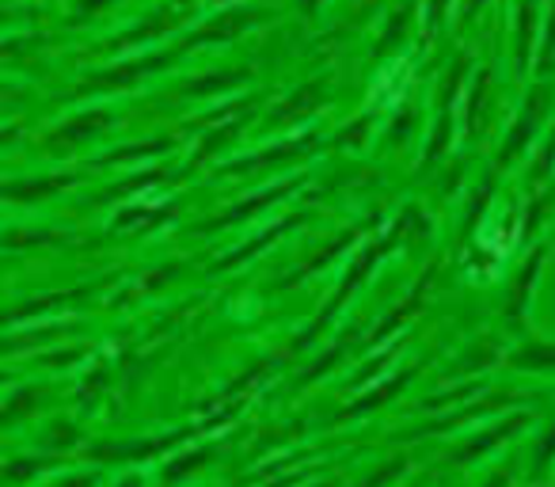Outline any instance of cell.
Segmentation results:
<instances>
[{"label": "cell", "instance_id": "d590c367", "mask_svg": "<svg viewBox=\"0 0 555 487\" xmlns=\"http://www.w3.org/2000/svg\"><path fill=\"white\" fill-rule=\"evenodd\" d=\"M12 381H16V373H12V370H0V388L12 385Z\"/></svg>", "mask_w": 555, "mask_h": 487}, {"label": "cell", "instance_id": "d4e9b609", "mask_svg": "<svg viewBox=\"0 0 555 487\" xmlns=\"http://www.w3.org/2000/svg\"><path fill=\"white\" fill-rule=\"evenodd\" d=\"M95 355L92 343L85 339H62V343H50V347H42L39 355H35V366L39 370H54V373H65V370H77V366H85L88 358Z\"/></svg>", "mask_w": 555, "mask_h": 487}, {"label": "cell", "instance_id": "52a82bcc", "mask_svg": "<svg viewBox=\"0 0 555 487\" xmlns=\"http://www.w3.org/2000/svg\"><path fill=\"white\" fill-rule=\"evenodd\" d=\"M111 123H115V115H111L107 107H88V111H80V115H69L65 123H57L54 130L42 138V149H47L50 156H57V161L77 156L80 149H88L95 138H103V133L111 130Z\"/></svg>", "mask_w": 555, "mask_h": 487}, {"label": "cell", "instance_id": "9a60e30c", "mask_svg": "<svg viewBox=\"0 0 555 487\" xmlns=\"http://www.w3.org/2000/svg\"><path fill=\"white\" fill-rule=\"evenodd\" d=\"M95 286H80V290H57V294H39V297H27V302L12 305V309L0 312V328H20V324H35L42 317H54V312L69 309V305L85 302L92 297Z\"/></svg>", "mask_w": 555, "mask_h": 487}, {"label": "cell", "instance_id": "277c9868", "mask_svg": "<svg viewBox=\"0 0 555 487\" xmlns=\"http://www.w3.org/2000/svg\"><path fill=\"white\" fill-rule=\"evenodd\" d=\"M430 286H434V267H426L423 274H418V282L408 290V294L400 297V302L392 305V309L385 312V317H377L370 328L362 332V339H358V350H354V362L362 355H370V350L385 347V343L400 339L403 332H411V324H415L418 317H423L426 309V297H430Z\"/></svg>", "mask_w": 555, "mask_h": 487}, {"label": "cell", "instance_id": "8d00e7d4", "mask_svg": "<svg viewBox=\"0 0 555 487\" xmlns=\"http://www.w3.org/2000/svg\"><path fill=\"white\" fill-rule=\"evenodd\" d=\"M9 95H12V88H9V85H0V111H4V103H9Z\"/></svg>", "mask_w": 555, "mask_h": 487}, {"label": "cell", "instance_id": "1f68e13d", "mask_svg": "<svg viewBox=\"0 0 555 487\" xmlns=\"http://www.w3.org/2000/svg\"><path fill=\"white\" fill-rule=\"evenodd\" d=\"M111 487H149V479H145V472H141V469H126Z\"/></svg>", "mask_w": 555, "mask_h": 487}, {"label": "cell", "instance_id": "f1b7e54d", "mask_svg": "<svg viewBox=\"0 0 555 487\" xmlns=\"http://www.w3.org/2000/svg\"><path fill=\"white\" fill-rule=\"evenodd\" d=\"M65 232L54 229H4L0 232V248L4 252H24V248H50V244H62Z\"/></svg>", "mask_w": 555, "mask_h": 487}, {"label": "cell", "instance_id": "2e32d148", "mask_svg": "<svg viewBox=\"0 0 555 487\" xmlns=\"http://www.w3.org/2000/svg\"><path fill=\"white\" fill-rule=\"evenodd\" d=\"M47 403H50L47 385H39V381L16 385L9 396H4V403H0V431H20V426L35 423V419L47 411Z\"/></svg>", "mask_w": 555, "mask_h": 487}, {"label": "cell", "instance_id": "44dd1931", "mask_svg": "<svg viewBox=\"0 0 555 487\" xmlns=\"http://www.w3.org/2000/svg\"><path fill=\"white\" fill-rule=\"evenodd\" d=\"M62 464H65V457L42 453V449H35V453H16V457H9V461L0 464V487L39 484L42 476H50V472L62 469Z\"/></svg>", "mask_w": 555, "mask_h": 487}, {"label": "cell", "instance_id": "d6a6232c", "mask_svg": "<svg viewBox=\"0 0 555 487\" xmlns=\"http://www.w3.org/2000/svg\"><path fill=\"white\" fill-rule=\"evenodd\" d=\"M20 138V126H12V123H0V149L4 145H12V141Z\"/></svg>", "mask_w": 555, "mask_h": 487}, {"label": "cell", "instance_id": "e575fe53", "mask_svg": "<svg viewBox=\"0 0 555 487\" xmlns=\"http://www.w3.org/2000/svg\"><path fill=\"white\" fill-rule=\"evenodd\" d=\"M400 487H426V476H408Z\"/></svg>", "mask_w": 555, "mask_h": 487}, {"label": "cell", "instance_id": "d6986e66", "mask_svg": "<svg viewBox=\"0 0 555 487\" xmlns=\"http://www.w3.org/2000/svg\"><path fill=\"white\" fill-rule=\"evenodd\" d=\"M305 225V214H294V217H286V221H274L270 229H262L259 236H251L247 244H240L236 252H229V256H221L214 267H209V274H224V271H236V267H244L247 259H255V256H262L267 248H274L278 240L282 236H289L294 229H301Z\"/></svg>", "mask_w": 555, "mask_h": 487}, {"label": "cell", "instance_id": "7402d4cb", "mask_svg": "<svg viewBox=\"0 0 555 487\" xmlns=\"http://www.w3.org/2000/svg\"><path fill=\"white\" fill-rule=\"evenodd\" d=\"M85 426L77 423V419L69 415H54L42 423V431L35 434V449H42V453H57V457H73L80 453V446H85Z\"/></svg>", "mask_w": 555, "mask_h": 487}, {"label": "cell", "instance_id": "3957f363", "mask_svg": "<svg viewBox=\"0 0 555 487\" xmlns=\"http://www.w3.org/2000/svg\"><path fill=\"white\" fill-rule=\"evenodd\" d=\"M423 373H426V358H408V362H400L392 373L377 377L373 385H365V388H358V393H350V400L343 403V408L332 415V426L362 423V419H373L377 411L392 408V403L400 400V396L408 393V388L415 385V381L423 377Z\"/></svg>", "mask_w": 555, "mask_h": 487}, {"label": "cell", "instance_id": "5b68a950", "mask_svg": "<svg viewBox=\"0 0 555 487\" xmlns=\"http://www.w3.org/2000/svg\"><path fill=\"white\" fill-rule=\"evenodd\" d=\"M544 256L547 248L537 244L529 256L517 264V271L509 274L506 294H502V328H506L509 339H525L529 335V312H532V297H537L540 274H544Z\"/></svg>", "mask_w": 555, "mask_h": 487}, {"label": "cell", "instance_id": "8fae6325", "mask_svg": "<svg viewBox=\"0 0 555 487\" xmlns=\"http://www.w3.org/2000/svg\"><path fill=\"white\" fill-rule=\"evenodd\" d=\"M115 393V362L107 355H92L85 362V373H80L77 388H73V408L85 419L100 415L107 396Z\"/></svg>", "mask_w": 555, "mask_h": 487}, {"label": "cell", "instance_id": "6da1fadb", "mask_svg": "<svg viewBox=\"0 0 555 487\" xmlns=\"http://www.w3.org/2000/svg\"><path fill=\"white\" fill-rule=\"evenodd\" d=\"M251 396H232V400L217 403L214 411H202L194 423H179L171 431H156V434H138V438H100V441H85L80 446V461L100 464V469H141L149 461H164L168 453L183 449L186 441H198L206 434H217L224 426H232L240 415L247 411Z\"/></svg>", "mask_w": 555, "mask_h": 487}, {"label": "cell", "instance_id": "f546056e", "mask_svg": "<svg viewBox=\"0 0 555 487\" xmlns=\"http://www.w3.org/2000/svg\"><path fill=\"white\" fill-rule=\"evenodd\" d=\"M103 472L100 464H80V469H54L50 476H42V487H100L103 484Z\"/></svg>", "mask_w": 555, "mask_h": 487}, {"label": "cell", "instance_id": "5bb4252c", "mask_svg": "<svg viewBox=\"0 0 555 487\" xmlns=\"http://www.w3.org/2000/svg\"><path fill=\"white\" fill-rule=\"evenodd\" d=\"M301 183H305V179H289V183L267 187V191L251 194V198L236 202V206H229V209H221V214H217V217H209L206 225H198V232H221V229H232V225H244V221H251V217H259L262 209L278 206V202H286L289 194H294Z\"/></svg>", "mask_w": 555, "mask_h": 487}, {"label": "cell", "instance_id": "8992f818", "mask_svg": "<svg viewBox=\"0 0 555 487\" xmlns=\"http://www.w3.org/2000/svg\"><path fill=\"white\" fill-rule=\"evenodd\" d=\"M514 339H506V335H494V332H483L476 335V339H468L461 350H456L453 358H449L446 366H441L438 381L446 385V381H476V377H487L491 370H499L502 358H506V347Z\"/></svg>", "mask_w": 555, "mask_h": 487}, {"label": "cell", "instance_id": "9c48e42d", "mask_svg": "<svg viewBox=\"0 0 555 487\" xmlns=\"http://www.w3.org/2000/svg\"><path fill=\"white\" fill-rule=\"evenodd\" d=\"M80 324L77 320H35V324H20L12 332L0 335V358L12 355H39L50 343H62L69 335H77Z\"/></svg>", "mask_w": 555, "mask_h": 487}, {"label": "cell", "instance_id": "ac0fdd59", "mask_svg": "<svg viewBox=\"0 0 555 487\" xmlns=\"http://www.w3.org/2000/svg\"><path fill=\"white\" fill-rule=\"evenodd\" d=\"M483 388H491V381H487V377L446 381L441 388H434V393L418 396L415 403H408V411H411V415H446V411H456V408H464L468 400H476Z\"/></svg>", "mask_w": 555, "mask_h": 487}, {"label": "cell", "instance_id": "836d02e7", "mask_svg": "<svg viewBox=\"0 0 555 487\" xmlns=\"http://www.w3.org/2000/svg\"><path fill=\"white\" fill-rule=\"evenodd\" d=\"M343 479L339 476H327V479H317V484H301V487H339Z\"/></svg>", "mask_w": 555, "mask_h": 487}, {"label": "cell", "instance_id": "7a4b0ae2", "mask_svg": "<svg viewBox=\"0 0 555 487\" xmlns=\"http://www.w3.org/2000/svg\"><path fill=\"white\" fill-rule=\"evenodd\" d=\"M532 423H540V419H537V411H529V408H509V411H502V415L483 419V423H476L472 431H461V438L449 446L446 461L453 464V469H476V464L494 461V457L506 453L509 446H517V441L529 434Z\"/></svg>", "mask_w": 555, "mask_h": 487}, {"label": "cell", "instance_id": "4dcf8cb0", "mask_svg": "<svg viewBox=\"0 0 555 487\" xmlns=\"http://www.w3.org/2000/svg\"><path fill=\"white\" fill-rule=\"evenodd\" d=\"M171 149V138H156V141H138V145H122L115 153L100 156L95 164H130V161H145V156H156V153H168Z\"/></svg>", "mask_w": 555, "mask_h": 487}, {"label": "cell", "instance_id": "ba28073f", "mask_svg": "<svg viewBox=\"0 0 555 487\" xmlns=\"http://www.w3.org/2000/svg\"><path fill=\"white\" fill-rule=\"evenodd\" d=\"M362 332H365L362 324L339 328V335H335L332 343H324V347H320L317 355H312L309 362L297 370L294 388H305V385H312V381H324V377H332L339 366L354 362V350H358V339H362Z\"/></svg>", "mask_w": 555, "mask_h": 487}, {"label": "cell", "instance_id": "30bf717a", "mask_svg": "<svg viewBox=\"0 0 555 487\" xmlns=\"http://www.w3.org/2000/svg\"><path fill=\"white\" fill-rule=\"evenodd\" d=\"M77 187V171H50V176H20L0 183V206H39Z\"/></svg>", "mask_w": 555, "mask_h": 487}, {"label": "cell", "instance_id": "cb8c5ba5", "mask_svg": "<svg viewBox=\"0 0 555 487\" xmlns=\"http://www.w3.org/2000/svg\"><path fill=\"white\" fill-rule=\"evenodd\" d=\"M317 145L312 138H301V141H286V145H270L255 156H244V161H232L229 171L232 176H247V171H267V168H278V164H289L297 156H305L309 149Z\"/></svg>", "mask_w": 555, "mask_h": 487}, {"label": "cell", "instance_id": "484cf974", "mask_svg": "<svg viewBox=\"0 0 555 487\" xmlns=\"http://www.w3.org/2000/svg\"><path fill=\"white\" fill-rule=\"evenodd\" d=\"M388 236H392L396 248H403V244L423 248L426 240H430V217H426L418 206H403L400 217L392 221V229H388Z\"/></svg>", "mask_w": 555, "mask_h": 487}, {"label": "cell", "instance_id": "4316f807", "mask_svg": "<svg viewBox=\"0 0 555 487\" xmlns=\"http://www.w3.org/2000/svg\"><path fill=\"white\" fill-rule=\"evenodd\" d=\"M525 479V453L509 446L506 453H499L494 461H487V472L476 487H517Z\"/></svg>", "mask_w": 555, "mask_h": 487}, {"label": "cell", "instance_id": "603a6c76", "mask_svg": "<svg viewBox=\"0 0 555 487\" xmlns=\"http://www.w3.org/2000/svg\"><path fill=\"white\" fill-rule=\"evenodd\" d=\"M415 464H418V453H408V449H400V453L385 457V461H377L373 469H365L350 487H400L403 479L415 472Z\"/></svg>", "mask_w": 555, "mask_h": 487}, {"label": "cell", "instance_id": "e0dca14e", "mask_svg": "<svg viewBox=\"0 0 555 487\" xmlns=\"http://www.w3.org/2000/svg\"><path fill=\"white\" fill-rule=\"evenodd\" d=\"M509 373H529V377H555V339H514L502 358Z\"/></svg>", "mask_w": 555, "mask_h": 487}, {"label": "cell", "instance_id": "4fadbf2b", "mask_svg": "<svg viewBox=\"0 0 555 487\" xmlns=\"http://www.w3.org/2000/svg\"><path fill=\"white\" fill-rule=\"evenodd\" d=\"M365 232H370V225H354V229H347V232H339L335 240H327V244L317 252V256H309L301 267H297L294 274H289V279L278 282V290H297V286H305V282L317 279V274H324L327 267H335L343 256H350V252L358 248V240H362Z\"/></svg>", "mask_w": 555, "mask_h": 487}, {"label": "cell", "instance_id": "7c38bea8", "mask_svg": "<svg viewBox=\"0 0 555 487\" xmlns=\"http://www.w3.org/2000/svg\"><path fill=\"white\" fill-rule=\"evenodd\" d=\"M214 457H217L214 434H206V438H198V441H186L183 449H176V453H168L160 461V487H183L186 479L206 472L209 464H214Z\"/></svg>", "mask_w": 555, "mask_h": 487}, {"label": "cell", "instance_id": "83f0119b", "mask_svg": "<svg viewBox=\"0 0 555 487\" xmlns=\"http://www.w3.org/2000/svg\"><path fill=\"white\" fill-rule=\"evenodd\" d=\"M164 176H168V171H164V168L133 171V176H126L122 183H111L107 191H100L92 202H95V206H103V202H122V198H133V194H141V191H149V187L164 183Z\"/></svg>", "mask_w": 555, "mask_h": 487}, {"label": "cell", "instance_id": "ffe728a7", "mask_svg": "<svg viewBox=\"0 0 555 487\" xmlns=\"http://www.w3.org/2000/svg\"><path fill=\"white\" fill-rule=\"evenodd\" d=\"M555 479V419H544L537 434H532L529 449H525V484L544 487Z\"/></svg>", "mask_w": 555, "mask_h": 487}]
</instances>
